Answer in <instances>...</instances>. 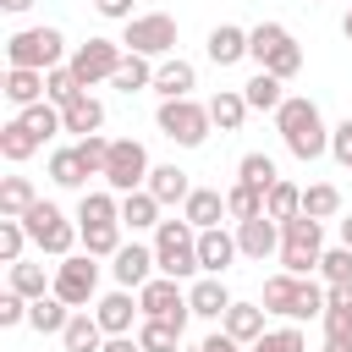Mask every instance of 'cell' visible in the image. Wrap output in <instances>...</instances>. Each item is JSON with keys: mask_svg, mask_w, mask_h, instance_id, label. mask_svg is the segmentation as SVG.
Returning <instances> with one entry per match:
<instances>
[{"mask_svg": "<svg viewBox=\"0 0 352 352\" xmlns=\"http://www.w3.org/2000/svg\"><path fill=\"white\" fill-rule=\"evenodd\" d=\"M60 302H72V308H88L94 302V292H99V264H94V253H66L60 264H55V286H50Z\"/></svg>", "mask_w": 352, "mask_h": 352, "instance_id": "9c48e42d", "label": "cell"}, {"mask_svg": "<svg viewBox=\"0 0 352 352\" xmlns=\"http://www.w3.org/2000/svg\"><path fill=\"white\" fill-rule=\"evenodd\" d=\"M138 302H143V319H170V324H182V330H187V319H192V302H187V292H182L170 275L143 280V286H138Z\"/></svg>", "mask_w": 352, "mask_h": 352, "instance_id": "8fae6325", "label": "cell"}, {"mask_svg": "<svg viewBox=\"0 0 352 352\" xmlns=\"http://www.w3.org/2000/svg\"><path fill=\"white\" fill-rule=\"evenodd\" d=\"M33 204H38V192H33V182H28V176H6V182H0V214L22 220Z\"/></svg>", "mask_w": 352, "mask_h": 352, "instance_id": "836d02e7", "label": "cell"}, {"mask_svg": "<svg viewBox=\"0 0 352 352\" xmlns=\"http://www.w3.org/2000/svg\"><path fill=\"white\" fill-rule=\"evenodd\" d=\"M341 209V192L330 187V182H314V187H302V214H314V220H330Z\"/></svg>", "mask_w": 352, "mask_h": 352, "instance_id": "7bdbcfd3", "label": "cell"}, {"mask_svg": "<svg viewBox=\"0 0 352 352\" xmlns=\"http://www.w3.org/2000/svg\"><path fill=\"white\" fill-rule=\"evenodd\" d=\"M154 248H143V242H121L116 248V258H110V275H116V286H126V292H138L143 280H154Z\"/></svg>", "mask_w": 352, "mask_h": 352, "instance_id": "7c38bea8", "label": "cell"}, {"mask_svg": "<svg viewBox=\"0 0 352 352\" xmlns=\"http://www.w3.org/2000/svg\"><path fill=\"white\" fill-rule=\"evenodd\" d=\"M116 248H121V220H110V226H82V253L116 258Z\"/></svg>", "mask_w": 352, "mask_h": 352, "instance_id": "b9f144b4", "label": "cell"}, {"mask_svg": "<svg viewBox=\"0 0 352 352\" xmlns=\"http://www.w3.org/2000/svg\"><path fill=\"white\" fill-rule=\"evenodd\" d=\"M0 94H6L16 110H28V104L50 99V94H44V72H38V66H6V82H0Z\"/></svg>", "mask_w": 352, "mask_h": 352, "instance_id": "e0dca14e", "label": "cell"}, {"mask_svg": "<svg viewBox=\"0 0 352 352\" xmlns=\"http://www.w3.org/2000/svg\"><path fill=\"white\" fill-rule=\"evenodd\" d=\"M264 214H275V220H292V214H302V187H292L286 176L264 192Z\"/></svg>", "mask_w": 352, "mask_h": 352, "instance_id": "ab89813d", "label": "cell"}, {"mask_svg": "<svg viewBox=\"0 0 352 352\" xmlns=\"http://www.w3.org/2000/svg\"><path fill=\"white\" fill-rule=\"evenodd\" d=\"M324 336H352V308L324 302Z\"/></svg>", "mask_w": 352, "mask_h": 352, "instance_id": "db71d44e", "label": "cell"}, {"mask_svg": "<svg viewBox=\"0 0 352 352\" xmlns=\"http://www.w3.org/2000/svg\"><path fill=\"white\" fill-rule=\"evenodd\" d=\"M286 38H292V33H286L280 22H258V28H248V60H258V66H264Z\"/></svg>", "mask_w": 352, "mask_h": 352, "instance_id": "8d00e7d4", "label": "cell"}, {"mask_svg": "<svg viewBox=\"0 0 352 352\" xmlns=\"http://www.w3.org/2000/svg\"><path fill=\"white\" fill-rule=\"evenodd\" d=\"M148 192H154L160 204H187L192 182H187L182 165H154V170H148Z\"/></svg>", "mask_w": 352, "mask_h": 352, "instance_id": "f1b7e54d", "label": "cell"}, {"mask_svg": "<svg viewBox=\"0 0 352 352\" xmlns=\"http://www.w3.org/2000/svg\"><path fill=\"white\" fill-rule=\"evenodd\" d=\"M66 319H72V302H60L55 292H44V297H33V302H28V324H33L38 336H60V330H66Z\"/></svg>", "mask_w": 352, "mask_h": 352, "instance_id": "603a6c76", "label": "cell"}, {"mask_svg": "<svg viewBox=\"0 0 352 352\" xmlns=\"http://www.w3.org/2000/svg\"><path fill=\"white\" fill-rule=\"evenodd\" d=\"M22 226H28L33 248H38V253H50V258H66V253L82 242V226H72V220H66L55 204H44V198H38V204L22 214Z\"/></svg>", "mask_w": 352, "mask_h": 352, "instance_id": "277c9868", "label": "cell"}, {"mask_svg": "<svg viewBox=\"0 0 352 352\" xmlns=\"http://www.w3.org/2000/svg\"><path fill=\"white\" fill-rule=\"evenodd\" d=\"M154 121H160V132L170 138V143H182V148H198L204 138H209V104H198V99H160V110H154Z\"/></svg>", "mask_w": 352, "mask_h": 352, "instance_id": "8992f818", "label": "cell"}, {"mask_svg": "<svg viewBox=\"0 0 352 352\" xmlns=\"http://www.w3.org/2000/svg\"><path fill=\"white\" fill-rule=\"evenodd\" d=\"M319 270H324V280H352V248H346V242L330 248V253L319 258Z\"/></svg>", "mask_w": 352, "mask_h": 352, "instance_id": "f907efd6", "label": "cell"}, {"mask_svg": "<svg viewBox=\"0 0 352 352\" xmlns=\"http://www.w3.org/2000/svg\"><path fill=\"white\" fill-rule=\"evenodd\" d=\"M126 60V44H116V38H88V44H77L72 50V72H77V82L82 88H94V82H110L116 77V66Z\"/></svg>", "mask_w": 352, "mask_h": 352, "instance_id": "30bf717a", "label": "cell"}, {"mask_svg": "<svg viewBox=\"0 0 352 352\" xmlns=\"http://www.w3.org/2000/svg\"><path fill=\"white\" fill-rule=\"evenodd\" d=\"M292 319H324V286H314L308 275L297 280V308H292Z\"/></svg>", "mask_w": 352, "mask_h": 352, "instance_id": "c3c4849f", "label": "cell"}, {"mask_svg": "<svg viewBox=\"0 0 352 352\" xmlns=\"http://www.w3.org/2000/svg\"><path fill=\"white\" fill-rule=\"evenodd\" d=\"M209 60L214 66H236L242 55H248V28H236V22H220V28H209Z\"/></svg>", "mask_w": 352, "mask_h": 352, "instance_id": "44dd1931", "label": "cell"}, {"mask_svg": "<svg viewBox=\"0 0 352 352\" xmlns=\"http://www.w3.org/2000/svg\"><path fill=\"white\" fill-rule=\"evenodd\" d=\"M60 346H66V352H99V346H104V324H99L88 308H72V319H66V330H60Z\"/></svg>", "mask_w": 352, "mask_h": 352, "instance_id": "ffe728a7", "label": "cell"}, {"mask_svg": "<svg viewBox=\"0 0 352 352\" xmlns=\"http://www.w3.org/2000/svg\"><path fill=\"white\" fill-rule=\"evenodd\" d=\"M121 44H126L132 55L165 60V55L176 50V16H165V11H143V16H132V22H126Z\"/></svg>", "mask_w": 352, "mask_h": 352, "instance_id": "ba28073f", "label": "cell"}, {"mask_svg": "<svg viewBox=\"0 0 352 352\" xmlns=\"http://www.w3.org/2000/svg\"><path fill=\"white\" fill-rule=\"evenodd\" d=\"M60 116H66V132H77V138H94L104 126V104L94 94H77L72 104H60Z\"/></svg>", "mask_w": 352, "mask_h": 352, "instance_id": "d4e9b609", "label": "cell"}, {"mask_svg": "<svg viewBox=\"0 0 352 352\" xmlns=\"http://www.w3.org/2000/svg\"><path fill=\"white\" fill-rule=\"evenodd\" d=\"M0 154H6L11 165H22V160H33V154H38V138H33L22 121H6V126H0Z\"/></svg>", "mask_w": 352, "mask_h": 352, "instance_id": "74e56055", "label": "cell"}, {"mask_svg": "<svg viewBox=\"0 0 352 352\" xmlns=\"http://www.w3.org/2000/svg\"><path fill=\"white\" fill-rule=\"evenodd\" d=\"M330 154H336V165L352 170V116H346L341 126H330Z\"/></svg>", "mask_w": 352, "mask_h": 352, "instance_id": "f5cc1de1", "label": "cell"}, {"mask_svg": "<svg viewBox=\"0 0 352 352\" xmlns=\"http://www.w3.org/2000/svg\"><path fill=\"white\" fill-rule=\"evenodd\" d=\"M209 121H214L220 132H236V126L248 121V99H242V88H220V94L209 99Z\"/></svg>", "mask_w": 352, "mask_h": 352, "instance_id": "1f68e13d", "label": "cell"}, {"mask_svg": "<svg viewBox=\"0 0 352 352\" xmlns=\"http://www.w3.org/2000/svg\"><path fill=\"white\" fill-rule=\"evenodd\" d=\"M160 198L148 192V187H138V192H121V226H132V231H148V226H160Z\"/></svg>", "mask_w": 352, "mask_h": 352, "instance_id": "484cf974", "label": "cell"}, {"mask_svg": "<svg viewBox=\"0 0 352 352\" xmlns=\"http://www.w3.org/2000/svg\"><path fill=\"white\" fill-rule=\"evenodd\" d=\"M138 341H143V352H182V324H170V319H143V324H138Z\"/></svg>", "mask_w": 352, "mask_h": 352, "instance_id": "d590c367", "label": "cell"}, {"mask_svg": "<svg viewBox=\"0 0 352 352\" xmlns=\"http://www.w3.org/2000/svg\"><path fill=\"white\" fill-rule=\"evenodd\" d=\"M319 258H324V220H314V214L280 220V270L286 275H314Z\"/></svg>", "mask_w": 352, "mask_h": 352, "instance_id": "3957f363", "label": "cell"}, {"mask_svg": "<svg viewBox=\"0 0 352 352\" xmlns=\"http://www.w3.org/2000/svg\"><path fill=\"white\" fill-rule=\"evenodd\" d=\"M182 220H192L198 231L220 226V220H226V192H214V187H192L187 204H182Z\"/></svg>", "mask_w": 352, "mask_h": 352, "instance_id": "7402d4cb", "label": "cell"}, {"mask_svg": "<svg viewBox=\"0 0 352 352\" xmlns=\"http://www.w3.org/2000/svg\"><path fill=\"white\" fill-rule=\"evenodd\" d=\"M99 352H143V341H138V336H104Z\"/></svg>", "mask_w": 352, "mask_h": 352, "instance_id": "6f0895ef", "label": "cell"}, {"mask_svg": "<svg viewBox=\"0 0 352 352\" xmlns=\"http://www.w3.org/2000/svg\"><path fill=\"white\" fill-rule=\"evenodd\" d=\"M44 94H50V104H72L77 94H88L82 82H77V72L72 66H50L44 72Z\"/></svg>", "mask_w": 352, "mask_h": 352, "instance_id": "60d3db41", "label": "cell"}, {"mask_svg": "<svg viewBox=\"0 0 352 352\" xmlns=\"http://www.w3.org/2000/svg\"><path fill=\"white\" fill-rule=\"evenodd\" d=\"M275 132L286 138V148H292L297 160H319V154H330V132H324V121H319V104H314V99L286 94V104L275 110Z\"/></svg>", "mask_w": 352, "mask_h": 352, "instance_id": "6da1fadb", "label": "cell"}, {"mask_svg": "<svg viewBox=\"0 0 352 352\" xmlns=\"http://www.w3.org/2000/svg\"><path fill=\"white\" fill-rule=\"evenodd\" d=\"M182 352H204V346H182Z\"/></svg>", "mask_w": 352, "mask_h": 352, "instance_id": "e7e4bbea", "label": "cell"}, {"mask_svg": "<svg viewBox=\"0 0 352 352\" xmlns=\"http://www.w3.org/2000/svg\"><path fill=\"white\" fill-rule=\"evenodd\" d=\"M110 88H116V94H143V88H154V66H148V55H132V50H126V60L116 66Z\"/></svg>", "mask_w": 352, "mask_h": 352, "instance_id": "4dcf8cb0", "label": "cell"}, {"mask_svg": "<svg viewBox=\"0 0 352 352\" xmlns=\"http://www.w3.org/2000/svg\"><path fill=\"white\" fill-rule=\"evenodd\" d=\"M0 324H6V330H11V324H28V297L11 292V286L0 292Z\"/></svg>", "mask_w": 352, "mask_h": 352, "instance_id": "816d5d0a", "label": "cell"}, {"mask_svg": "<svg viewBox=\"0 0 352 352\" xmlns=\"http://www.w3.org/2000/svg\"><path fill=\"white\" fill-rule=\"evenodd\" d=\"M236 182H248V187L270 192V187L280 182V170H275V160H270V154H242V160H236Z\"/></svg>", "mask_w": 352, "mask_h": 352, "instance_id": "f35d334b", "label": "cell"}, {"mask_svg": "<svg viewBox=\"0 0 352 352\" xmlns=\"http://www.w3.org/2000/svg\"><path fill=\"white\" fill-rule=\"evenodd\" d=\"M204 352H242V341H231L226 330H214V336H204Z\"/></svg>", "mask_w": 352, "mask_h": 352, "instance_id": "680465c9", "label": "cell"}, {"mask_svg": "<svg viewBox=\"0 0 352 352\" xmlns=\"http://www.w3.org/2000/svg\"><path fill=\"white\" fill-rule=\"evenodd\" d=\"M297 280H302V275H286V270H280V275H270L258 302H264L270 314H286V319H292V308H297Z\"/></svg>", "mask_w": 352, "mask_h": 352, "instance_id": "e575fe53", "label": "cell"}, {"mask_svg": "<svg viewBox=\"0 0 352 352\" xmlns=\"http://www.w3.org/2000/svg\"><path fill=\"white\" fill-rule=\"evenodd\" d=\"M341 242H346V248H352V214H346V220H341Z\"/></svg>", "mask_w": 352, "mask_h": 352, "instance_id": "6125c7cd", "label": "cell"}, {"mask_svg": "<svg viewBox=\"0 0 352 352\" xmlns=\"http://www.w3.org/2000/svg\"><path fill=\"white\" fill-rule=\"evenodd\" d=\"M6 270H11V280H6V286H11V292H22L28 302H33V297H44V292L55 286V270H44V264H33V258H16V264H6Z\"/></svg>", "mask_w": 352, "mask_h": 352, "instance_id": "4316f807", "label": "cell"}, {"mask_svg": "<svg viewBox=\"0 0 352 352\" xmlns=\"http://www.w3.org/2000/svg\"><path fill=\"white\" fill-rule=\"evenodd\" d=\"M110 220H121V192H88V187H82V198H77V226H110Z\"/></svg>", "mask_w": 352, "mask_h": 352, "instance_id": "f546056e", "label": "cell"}, {"mask_svg": "<svg viewBox=\"0 0 352 352\" xmlns=\"http://www.w3.org/2000/svg\"><path fill=\"white\" fill-rule=\"evenodd\" d=\"M16 121L38 138V143H50L55 132H66V116H60V104H50V99H38V104H28V110H16Z\"/></svg>", "mask_w": 352, "mask_h": 352, "instance_id": "83f0119b", "label": "cell"}, {"mask_svg": "<svg viewBox=\"0 0 352 352\" xmlns=\"http://www.w3.org/2000/svg\"><path fill=\"white\" fill-rule=\"evenodd\" d=\"M248 352H308V341H302V330H297V324H280V330H264Z\"/></svg>", "mask_w": 352, "mask_h": 352, "instance_id": "f6af8a7d", "label": "cell"}, {"mask_svg": "<svg viewBox=\"0 0 352 352\" xmlns=\"http://www.w3.org/2000/svg\"><path fill=\"white\" fill-rule=\"evenodd\" d=\"M319 352H352V336H324V346Z\"/></svg>", "mask_w": 352, "mask_h": 352, "instance_id": "91938a15", "label": "cell"}, {"mask_svg": "<svg viewBox=\"0 0 352 352\" xmlns=\"http://www.w3.org/2000/svg\"><path fill=\"white\" fill-rule=\"evenodd\" d=\"M77 154H82V165H88V176H104V160H110V138H77Z\"/></svg>", "mask_w": 352, "mask_h": 352, "instance_id": "681fc988", "label": "cell"}, {"mask_svg": "<svg viewBox=\"0 0 352 352\" xmlns=\"http://www.w3.org/2000/svg\"><path fill=\"white\" fill-rule=\"evenodd\" d=\"M264 302H231L226 308V319H220V330L231 336V341H242V346H253L258 336H264Z\"/></svg>", "mask_w": 352, "mask_h": 352, "instance_id": "ac0fdd59", "label": "cell"}, {"mask_svg": "<svg viewBox=\"0 0 352 352\" xmlns=\"http://www.w3.org/2000/svg\"><path fill=\"white\" fill-rule=\"evenodd\" d=\"M242 99H248V110H270V116L286 104V94H280V77H275V72H264V66H258V72L242 82Z\"/></svg>", "mask_w": 352, "mask_h": 352, "instance_id": "cb8c5ba5", "label": "cell"}, {"mask_svg": "<svg viewBox=\"0 0 352 352\" xmlns=\"http://www.w3.org/2000/svg\"><path fill=\"white\" fill-rule=\"evenodd\" d=\"M28 6H33V0H0V11H11V16H22Z\"/></svg>", "mask_w": 352, "mask_h": 352, "instance_id": "94428289", "label": "cell"}, {"mask_svg": "<svg viewBox=\"0 0 352 352\" xmlns=\"http://www.w3.org/2000/svg\"><path fill=\"white\" fill-rule=\"evenodd\" d=\"M28 242H33V236H28V226H22V220H11V214H0V258H6V264H16Z\"/></svg>", "mask_w": 352, "mask_h": 352, "instance_id": "bcb514c9", "label": "cell"}, {"mask_svg": "<svg viewBox=\"0 0 352 352\" xmlns=\"http://www.w3.org/2000/svg\"><path fill=\"white\" fill-rule=\"evenodd\" d=\"M60 55H66V33H60V28H16V33L6 38V60H11V66H38V72H50V66H60Z\"/></svg>", "mask_w": 352, "mask_h": 352, "instance_id": "5b68a950", "label": "cell"}, {"mask_svg": "<svg viewBox=\"0 0 352 352\" xmlns=\"http://www.w3.org/2000/svg\"><path fill=\"white\" fill-rule=\"evenodd\" d=\"M192 88H198V72H192V60H182V55H165V60L154 66V94H160V99H192Z\"/></svg>", "mask_w": 352, "mask_h": 352, "instance_id": "2e32d148", "label": "cell"}, {"mask_svg": "<svg viewBox=\"0 0 352 352\" xmlns=\"http://www.w3.org/2000/svg\"><path fill=\"white\" fill-rule=\"evenodd\" d=\"M341 33H346V38H352V11H346V22H341Z\"/></svg>", "mask_w": 352, "mask_h": 352, "instance_id": "be15d7a7", "label": "cell"}, {"mask_svg": "<svg viewBox=\"0 0 352 352\" xmlns=\"http://www.w3.org/2000/svg\"><path fill=\"white\" fill-rule=\"evenodd\" d=\"M264 72H275L280 82H286V77H297V72H302V44H297V38H286V44L264 60Z\"/></svg>", "mask_w": 352, "mask_h": 352, "instance_id": "7dc6e473", "label": "cell"}, {"mask_svg": "<svg viewBox=\"0 0 352 352\" xmlns=\"http://www.w3.org/2000/svg\"><path fill=\"white\" fill-rule=\"evenodd\" d=\"M154 264L170 280L198 275V226L192 220H160L154 226Z\"/></svg>", "mask_w": 352, "mask_h": 352, "instance_id": "7a4b0ae2", "label": "cell"}, {"mask_svg": "<svg viewBox=\"0 0 352 352\" xmlns=\"http://www.w3.org/2000/svg\"><path fill=\"white\" fill-rule=\"evenodd\" d=\"M148 148L138 143V138H116L110 143V160H104V187L110 192H138V187H148Z\"/></svg>", "mask_w": 352, "mask_h": 352, "instance_id": "52a82bcc", "label": "cell"}, {"mask_svg": "<svg viewBox=\"0 0 352 352\" xmlns=\"http://www.w3.org/2000/svg\"><path fill=\"white\" fill-rule=\"evenodd\" d=\"M236 253H242V248H236V236H231L226 226H209V231H198V270H204V275H226Z\"/></svg>", "mask_w": 352, "mask_h": 352, "instance_id": "9a60e30c", "label": "cell"}, {"mask_svg": "<svg viewBox=\"0 0 352 352\" xmlns=\"http://www.w3.org/2000/svg\"><path fill=\"white\" fill-rule=\"evenodd\" d=\"M236 248H242V258H270V253H280V220H275V214L236 220Z\"/></svg>", "mask_w": 352, "mask_h": 352, "instance_id": "5bb4252c", "label": "cell"}, {"mask_svg": "<svg viewBox=\"0 0 352 352\" xmlns=\"http://www.w3.org/2000/svg\"><path fill=\"white\" fill-rule=\"evenodd\" d=\"M187 302H192V314H198V319H226V308H231L236 297L226 292V280H220V275H204V280H192Z\"/></svg>", "mask_w": 352, "mask_h": 352, "instance_id": "d6986e66", "label": "cell"}, {"mask_svg": "<svg viewBox=\"0 0 352 352\" xmlns=\"http://www.w3.org/2000/svg\"><path fill=\"white\" fill-rule=\"evenodd\" d=\"M324 302H336V308H352V280H330V286H324Z\"/></svg>", "mask_w": 352, "mask_h": 352, "instance_id": "9f6ffc18", "label": "cell"}, {"mask_svg": "<svg viewBox=\"0 0 352 352\" xmlns=\"http://www.w3.org/2000/svg\"><path fill=\"white\" fill-rule=\"evenodd\" d=\"M226 214H231V220H253V214H264V192L248 187V182H236V187L226 192Z\"/></svg>", "mask_w": 352, "mask_h": 352, "instance_id": "ee69618b", "label": "cell"}, {"mask_svg": "<svg viewBox=\"0 0 352 352\" xmlns=\"http://www.w3.org/2000/svg\"><path fill=\"white\" fill-rule=\"evenodd\" d=\"M94 11H99L104 22H132V16H138L132 0H94Z\"/></svg>", "mask_w": 352, "mask_h": 352, "instance_id": "11a10c76", "label": "cell"}, {"mask_svg": "<svg viewBox=\"0 0 352 352\" xmlns=\"http://www.w3.org/2000/svg\"><path fill=\"white\" fill-rule=\"evenodd\" d=\"M94 319L104 324V336H132V319H143V302L126 286H116V292H104L94 302Z\"/></svg>", "mask_w": 352, "mask_h": 352, "instance_id": "4fadbf2b", "label": "cell"}, {"mask_svg": "<svg viewBox=\"0 0 352 352\" xmlns=\"http://www.w3.org/2000/svg\"><path fill=\"white\" fill-rule=\"evenodd\" d=\"M50 182H55V187H88V165H82L77 143H72V148H55V154H50Z\"/></svg>", "mask_w": 352, "mask_h": 352, "instance_id": "d6a6232c", "label": "cell"}]
</instances>
